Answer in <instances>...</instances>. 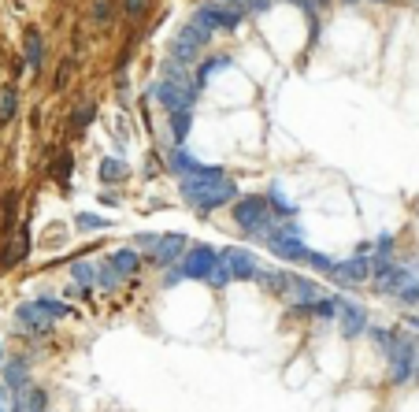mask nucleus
Wrapping results in <instances>:
<instances>
[{"instance_id": "obj_34", "label": "nucleus", "mask_w": 419, "mask_h": 412, "mask_svg": "<svg viewBox=\"0 0 419 412\" xmlns=\"http://www.w3.org/2000/svg\"><path fill=\"white\" fill-rule=\"evenodd\" d=\"M375 253L390 256V253H393V234H379V242H375Z\"/></svg>"}, {"instance_id": "obj_32", "label": "nucleus", "mask_w": 419, "mask_h": 412, "mask_svg": "<svg viewBox=\"0 0 419 412\" xmlns=\"http://www.w3.org/2000/svg\"><path fill=\"white\" fill-rule=\"evenodd\" d=\"M52 175H56V179H63V182H67V175H71V153H63V156L56 160V167H52Z\"/></svg>"}, {"instance_id": "obj_24", "label": "nucleus", "mask_w": 419, "mask_h": 412, "mask_svg": "<svg viewBox=\"0 0 419 412\" xmlns=\"http://www.w3.org/2000/svg\"><path fill=\"white\" fill-rule=\"evenodd\" d=\"M74 223H78L82 231H108V220H104V215H93V212H78Z\"/></svg>"}, {"instance_id": "obj_20", "label": "nucleus", "mask_w": 419, "mask_h": 412, "mask_svg": "<svg viewBox=\"0 0 419 412\" xmlns=\"http://www.w3.org/2000/svg\"><path fill=\"white\" fill-rule=\"evenodd\" d=\"M408 279H412V271H408V267H393V271H390V275L382 279L379 286L386 290V294H397V290H401V286L408 283Z\"/></svg>"}, {"instance_id": "obj_33", "label": "nucleus", "mask_w": 419, "mask_h": 412, "mask_svg": "<svg viewBox=\"0 0 419 412\" xmlns=\"http://www.w3.org/2000/svg\"><path fill=\"white\" fill-rule=\"evenodd\" d=\"M156 242H160V234H134V249H148L153 253Z\"/></svg>"}, {"instance_id": "obj_36", "label": "nucleus", "mask_w": 419, "mask_h": 412, "mask_svg": "<svg viewBox=\"0 0 419 412\" xmlns=\"http://www.w3.org/2000/svg\"><path fill=\"white\" fill-rule=\"evenodd\" d=\"M404 327H412V331H419V316H404Z\"/></svg>"}, {"instance_id": "obj_16", "label": "nucleus", "mask_w": 419, "mask_h": 412, "mask_svg": "<svg viewBox=\"0 0 419 412\" xmlns=\"http://www.w3.org/2000/svg\"><path fill=\"white\" fill-rule=\"evenodd\" d=\"M4 379H8V386L19 394L23 386H30V364L26 361H8L4 364Z\"/></svg>"}, {"instance_id": "obj_7", "label": "nucleus", "mask_w": 419, "mask_h": 412, "mask_svg": "<svg viewBox=\"0 0 419 412\" xmlns=\"http://www.w3.org/2000/svg\"><path fill=\"white\" fill-rule=\"evenodd\" d=\"M238 201V186H234L230 179H223V182H216V186H208L200 193V197H193L189 204L197 208L200 215H208V212H216V208H223V204H234Z\"/></svg>"}, {"instance_id": "obj_27", "label": "nucleus", "mask_w": 419, "mask_h": 412, "mask_svg": "<svg viewBox=\"0 0 419 412\" xmlns=\"http://www.w3.org/2000/svg\"><path fill=\"white\" fill-rule=\"evenodd\" d=\"M305 264H311L316 271H327V275H330V271H334V264H338V260H330V256H323V253H316V249H308Z\"/></svg>"}, {"instance_id": "obj_39", "label": "nucleus", "mask_w": 419, "mask_h": 412, "mask_svg": "<svg viewBox=\"0 0 419 412\" xmlns=\"http://www.w3.org/2000/svg\"><path fill=\"white\" fill-rule=\"evenodd\" d=\"M341 4H357V0H341Z\"/></svg>"}, {"instance_id": "obj_13", "label": "nucleus", "mask_w": 419, "mask_h": 412, "mask_svg": "<svg viewBox=\"0 0 419 412\" xmlns=\"http://www.w3.org/2000/svg\"><path fill=\"white\" fill-rule=\"evenodd\" d=\"M45 409H49V394L41 386H23L12 405V412H45Z\"/></svg>"}, {"instance_id": "obj_30", "label": "nucleus", "mask_w": 419, "mask_h": 412, "mask_svg": "<svg viewBox=\"0 0 419 412\" xmlns=\"http://www.w3.org/2000/svg\"><path fill=\"white\" fill-rule=\"evenodd\" d=\"M74 130H85V126H89L93 123V104H82V108H74Z\"/></svg>"}, {"instance_id": "obj_11", "label": "nucleus", "mask_w": 419, "mask_h": 412, "mask_svg": "<svg viewBox=\"0 0 419 412\" xmlns=\"http://www.w3.org/2000/svg\"><path fill=\"white\" fill-rule=\"evenodd\" d=\"M338 323H341V334H345V338H357V334L368 331V312L341 297L338 301Z\"/></svg>"}, {"instance_id": "obj_18", "label": "nucleus", "mask_w": 419, "mask_h": 412, "mask_svg": "<svg viewBox=\"0 0 419 412\" xmlns=\"http://www.w3.org/2000/svg\"><path fill=\"white\" fill-rule=\"evenodd\" d=\"M171 167L178 171V179H186V175H193V171H200L204 164H197V160H193L186 149H175V153H171Z\"/></svg>"}, {"instance_id": "obj_2", "label": "nucleus", "mask_w": 419, "mask_h": 412, "mask_svg": "<svg viewBox=\"0 0 419 412\" xmlns=\"http://www.w3.org/2000/svg\"><path fill=\"white\" fill-rule=\"evenodd\" d=\"M234 220H238V226L249 234H267L275 226L271 197H238L234 201Z\"/></svg>"}, {"instance_id": "obj_4", "label": "nucleus", "mask_w": 419, "mask_h": 412, "mask_svg": "<svg viewBox=\"0 0 419 412\" xmlns=\"http://www.w3.org/2000/svg\"><path fill=\"white\" fill-rule=\"evenodd\" d=\"M137 267H142V256H137V249H119V253H112V256L101 264V279H96V283H101L104 290H115V286L123 283V279H130Z\"/></svg>"}, {"instance_id": "obj_38", "label": "nucleus", "mask_w": 419, "mask_h": 412, "mask_svg": "<svg viewBox=\"0 0 419 412\" xmlns=\"http://www.w3.org/2000/svg\"><path fill=\"white\" fill-rule=\"evenodd\" d=\"M316 4H323V8H327V4H330V0H316Z\"/></svg>"}, {"instance_id": "obj_29", "label": "nucleus", "mask_w": 419, "mask_h": 412, "mask_svg": "<svg viewBox=\"0 0 419 412\" xmlns=\"http://www.w3.org/2000/svg\"><path fill=\"white\" fill-rule=\"evenodd\" d=\"M271 201H275V212H278V215H286V220L297 212V208H293V201H286V197H282V190H278V186L271 190Z\"/></svg>"}, {"instance_id": "obj_12", "label": "nucleus", "mask_w": 419, "mask_h": 412, "mask_svg": "<svg viewBox=\"0 0 419 412\" xmlns=\"http://www.w3.org/2000/svg\"><path fill=\"white\" fill-rule=\"evenodd\" d=\"M15 320H19V327H23V331H34V334H49L52 331V320L37 308V301H23V305L15 308Z\"/></svg>"}, {"instance_id": "obj_17", "label": "nucleus", "mask_w": 419, "mask_h": 412, "mask_svg": "<svg viewBox=\"0 0 419 412\" xmlns=\"http://www.w3.org/2000/svg\"><path fill=\"white\" fill-rule=\"evenodd\" d=\"M15 112H19V90L15 85H4V90H0V126L12 123Z\"/></svg>"}, {"instance_id": "obj_15", "label": "nucleus", "mask_w": 419, "mask_h": 412, "mask_svg": "<svg viewBox=\"0 0 419 412\" xmlns=\"http://www.w3.org/2000/svg\"><path fill=\"white\" fill-rule=\"evenodd\" d=\"M71 279H74V286L93 290V286H96V279H101V267H96L93 260H78V264L71 267Z\"/></svg>"}, {"instance_id": "obj_25", "label": "nucleus", "mask_w": 419, "mask_h": 412, "mask_svg": "<svg viewBox=\"0 0 419 412\" xmlns=\"http://www.w3.org/2000/svg\"><path fill=\"white\" fill-rule=\"evenodd\" d=\"M171 134H175V142L189 134V112H171Z\"/></svg>"}, {"instance_id": "obj_23", "label": "nucleus", "mask_w": 419, "mask_h": 412, "mask_svg": "<svg viewBox=\"0 0 419 412\" xmlns=\"http://www.w3.org/2000/svg\"><path fill=\"white\" fill-rule=\"evenodd\" d=\"M126 175V164H119V160H104L101 164V182H123Z\"/></svg>"}, {"instance_id": "obj_31", "label": "nucleus", "mask_w": 419, "mask_h": 412, "mask_svg": "<svg viewBox=\"0 0 419 412\" xmlns=\"http://www.w3.org/2000/svg\"><path fill=\"white\" fill-rule=\"evenodd\" d=\"M108 19H112V0H96V4H93V23H108Z\"/></svg>"}, {"instance_id": "obj_28", "label": "nucleus", "mask_w": 419, "mask_h": 412, "mask_svg": "<svg viewBox=\"0 0 419 412\" xmlns=\"http://www.w3.org/2000/svg\"><path fill=\"white\" fill-rule=\"evenodd\" d=\"M368 334H371V338H375V342L382 345L386 353H390L393 345H397V338H401V334H393V331H379V327H368Z\"/></svg>"}, {"instance_id": "obj_6", "label": "nucleus", "mask_w": 419, "mask_h": 412, "mask_svg": "<svg viewBox=\"0 0 419 412\" xmlns=\"http://www.w3.org/2000/svg\"><path fill=\"white\" fill-rule=\"evenodd\" d=\"M186 234H160L156 249L148 253V264L153 267H175L182 256H186Z\"/></svg>"}, {"instance_id": "obj_26", "label": "nucleus", "mask_w": 419, "mask_h": 412, "mask_svg": "<svg viewBox=\"0 0 419 412\" xmlns=\"http://www.w3.org/2000/svg\"><path fill=\"white\" fill-rule=\"evenodd\" d=\"M230 279H234V275H230V267H227V260H223V253H219V264H216V267H212V275H208V283H212V286H227V283H230Z\"/></svg>"}, {"instance_id": "obj_10", "label": "nucleus", "mask_w": 419, "mask_h": 412, "mask_svg": "<svg viewBox=\"0 0 419 412\" xmlns=\"http://www.w3.org/2000/svg\"><path fill=\"white\" fill-rule=\"evenodd\" d=\"M223 260H227L230 275L241 279V283H256V275H260V267H256V256L249 249H223Z\"/></svg>"}, {"instance_id": "obj_22", "label": "nucleus", "mask_w": 419, "mask_h": 412, "mask_svg": "<svg viewBox=\"0 0 419 412\" xmlns=\"http://www.w3.org/2000/svg\"><path fill=\"white\" fill-rule=\"evenodd\" d=\"M393 297L401 301V305H419V279L412 275V279H408V283H404L401 290H397Z\"/></svg>"}, {"instance_id": "obj_9", "label": "nucleus", "mask_w": 419, "mask_h": 412, "mask_svg": "<svg viewBox=\"0 0 419 412\" xmlns=\"http://www.w3.org/2000/svg\"><path fill=\"white\" fill-rule=\"evenodd\" d=\"M241 15H245V12H238V8L208 4V8H200V12H197V23H200V26H208V30H238Z\"/></svg>"}, {"instance_id": "obj_5", "label": "nucleus", "mask_w": 419, "mask_h": 412, "mask_svg": "<svg viewBox=\"0 0 419 412\" xmlns=\"http://www.w3.org/2000/svg\"><path fill=\"white\" fill-rule=\"evenodd\" d=\"M216 264H219V253L212 245H189L186 256L178 260V271H182V279H204V283H208V275Z\"/></svg>"}, {"instance_id": "obj_1", "label": "nucleus", "mask_w": 419, "mask_h": 412, "mask_svg": "<svg viewBox=\"0 0 419 412\" xmlns=\"http://www.w3.org/2000/svg\"><path fill=\"white\" fill-rule=\"evenodd\" d=\"M264 242L267 249L278 256V260H289V264H305V256H308V245H305V231H300L297 223H275L271 231L264 234Z\"/></svg>"}, {"instance_id": "obj_3", "label": "nucleus", "mask_w": 419, "mask_h": 412, "mask_svg": "<svg viewBox=\"0 0 419 412\" xmlns=\"http://www.w3.org/2000/svg\"><path fill=\"white\" fill-rule=\"evenodd\" d=\"M386 356H390V383H393V386L412 383V379H416V368H419L416 342H412V338H404V334H401V338H397V345H393V349L386 353Z\"/></svg>"}, {"instance_id": "obj_35", "label": "nucleus", "mask_w": 419, "mask_h": 412, "mask_svg": "<svg viewBox=\"0 0 419 412\" xmlns=\"http://www.w3.org/2000/svg\"><path fill=\"white\" fill-rule=\"evenodd\" d=\"M67 74H71V63H63V67L56 71V79H52V85H56V90H60V85L67 82Z\"/></svg>"}, {"instance_id": "obj_37", "label": "nucleus", "mask_w": 419, "mask_h": 412, "mask_svg": "<svg viewBox=\"0 0 419 412\" xmlns=\"http://www.w3.org/2000/svg\"><path fill=\"white\" fill-rule=\"evenodd\" d=\"M142 4H145V0H126V8H130V12H142Z\"/></svg>"}, {"instance_id": "obj_19", "label": "nucleus", "mask_w": 419, "mask_h": 412, "mask_svg": "<svg viewBox=\"0 0 419 412\" xmlns=\"http://www.w3.org/2000/svg\"><path fill=\"white\" fill-rule=\"evenodd\" d=\"M41 52H45V45H41V34L30 26L26 30V60H30V67H34V71L41 67Z\"/></svg>"}, {"instance_id": "obj_21", "label": "nucleus", "mask_w": 419, "mask_h": 412, "mask_svg": "<svg viewBox=\"0 0 419 412\" xmlns=\"http://www.w3.org/2000/svg\"><path fill=\"white\" fill-rule=\"evenodd\" d=\"M37 308L41 312H45V316L49 320H63V316H67V305H63V301H56V297H37Z\"/></svg>"}, {"instance_id": "obj_40", "label": "nucleus", "mask_w": 419, "mask_h": 412, "mask_svg": "<svg viewBox=\"0 0 419 412\" xmlns=\"http://www.w3.org/2000/svg\"><path fill=\"white\" fill-rule=\"evenodd\" d=\"M0 412H4V405H0Z\"/></svg>"}, {"instance_id": "obj_8", "label": "nucleus", "mask_w": 419, "mask_h": 412, "mask_svg": "<svg viewBox=\"0 0 419 412\" xmlns=\"http://www.w3.org/2000/svg\"><path fill=\"white\" fill-rule=\"evenodd\" d=\"M330 279L341 286H360L371 279V256H349V260H338L334 271H330Z\"/></svg>"}, {"instance_id": "obj_41", "label": "nucleus", "mask_w": 419, "mask_h": 412, "mask_svg": "<svg viewBox=\"0 0 419 412\" xmlns=\"http://www.w3.org/2000/svg\"><path fill=\"white\" fill-rule=\"evenodd\" d=\"M379 4H386V0H379Z\"/></svg>"}, {"instance_id": "obj_14", "label": "nucleus", "mask_w": 419, "mask_h": 412, "mask_svg": "<svg viewBox=\"0 0 419 412\" xmlns=\"http://www.w3.org/2000/svg\"><path fill=\"white\" fill-rule=\"evenodd\" d=\"M286 297H297V305H311V301L323 297V290H319V283H311V279L289 271V294Z\"/></svg>"}]
</instances>
